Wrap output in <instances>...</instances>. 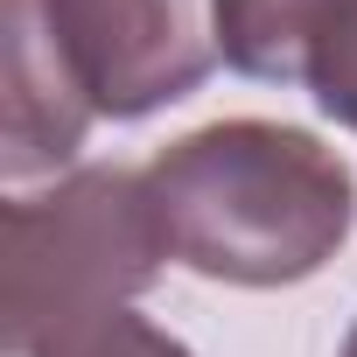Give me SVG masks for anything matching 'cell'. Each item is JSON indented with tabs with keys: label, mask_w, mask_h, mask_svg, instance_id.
Segmentation results:
<instances>
[{
	"label": "cell",
	"mask_w": 357,
	"mask_h": 357,
	"mask_svg": "<svg viewBox=\"0 0 357 357\" xmlns=\"http://www.w3.org/2000/svg\"><path fill=\"white\" fill-rule=\"evenodd\" d=\"M140 183L168 259L225 287H294L357 225L350 161L280 119H211L168 140Z\"/></svg>",
	"instance_id": "obj_1"
},
{
	"label": "cell",
	"mask_w": 357,
	"mask_h": 357,
	"mask_svg": "<svg viewBox=\"0 0 357 357\" xmlns=\"http://www.w3.org/2000/svg\"><path fill=\"white\" fill-rule=\"evenodd\" d=\"M43 357H197V350H190V343H175L168 329H154V322L133 315V308H105V315L63 329Z\"/></svg>",
	"instance_id": "obj_6"
},
{
	"label": "cell",
	"mask_w": 357,
	"mask_h": 357,
	"mask_svg": "<svg viewBox=\"0 0 357 357\" xmlns=\"http://www.w3.org/2000/svg\"><path fill=\"white\" fill-rule=\"evenodd\" d=\"M343 8L350 0H218V50L238 77L308 84V63Z\"/></svg>",
	"instance_id": "obj_5"
},
{
	"label": "cell",
	"mask_w": 357,
	"mask_h": 357,
	"mask_svg": "<svg viewBox=\"0 0 357 357\" xmlns=\"http://www.w3.org/2000/svg\"><path fill=\"white\" fill-rule=\"evenodd\" d=\"M91 98L77 91L43 0H8V133H0V175L29 183V175H56L63 161H77L84 126H91Z\"/></svg>",
	"instance_id": "obj_4"
},
{
	"label": "cell",
	"mask_w": 357,
	"mask_h": 357,
	"mask_svg": "<svg viewBox=\"0 0 357 357\" xmlns=\"http://www.w3.org/2000/svg\"><path fill=\"white\" fill-rule=\"evenodd\" d=\"M43 22L98 119H147L218 63V0H43Z\"/></svg>",
	"instance_id": "obj_3"
},
{
	"label": "cell",
	"mask_w": 357,
	"mask_h": 357,
	"mask_svg": "<svg viewBox=\"0 0 357 357\" xmlns=\"http://www.w3.org/2000/svg\"><path fill=\"white\" fill-rule=\"evenodd\" d=\"M168 245L133 168H70L43 197L0 204V336L43 357L63 329L154 287Z\"/></svg>",
	"instance_id": "obj_2"
},
{
	"label": "cell",
	"mask_w": 357,
	"mask_h": 357,
	"mask_svg": "<svg viewBox=\"0 0 357 357\" xmlns=\"http://www.w3.org/2000/svg\"><path fill=\"white\" fill-rule=\"evenodd\" d=\"M343 357H357V329H350V336H343Z\"/></svg>",
	"instance_id": "obj_8"
},
{
	"label": "cell",
	"mask_w": 357,
	"mask_h": 357,
	"mask_svg": "<svg viewBox=\"0 0 357 357\" xmlns=\"http://www.w3.org/2000/svg\"><path fill=\"white\" fill-rule=\"evenodd\" d=\"M308 91H315V105H322L336 126L357 133V0L343 8V22L322 36V50H315V63H308Z\"/></svg>",
	"instance_id": "obj_7"
}]
</instances>
